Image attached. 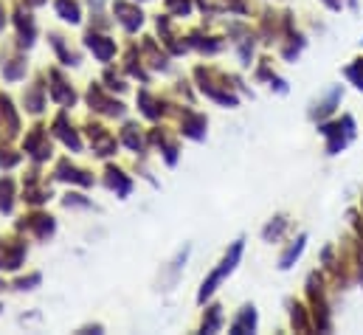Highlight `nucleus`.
<instances>
[{"instance_id":"1","label":"nucleus","mask_w":363,"mask_h":335,"mask_svg":"<svg viewBox=\"0 0 363 335\" xmlns=\"http://www.w3.org/2000/svg\"><path fill=\"white\" fill-rule=\"evenodd\" d=\"M240 253H242V240H240V243H234L231 253H228V256L220 262V268H217V270L208 276V282H203V290H200V302H203L206 296H211V293H214V287H217V285L225 279V273H231V270H234V265H237Z\"/></svg>"}]
</instances>
